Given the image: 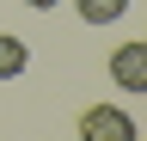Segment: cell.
<instances>
[{
  "mask_svg": "<svg viewBox=\"0 0 147 141\" xmlns=\"http://www.w3.org/2000/svg\"><path fill=\"white\" fill-rule=\"evenodd\" d=\"M80 141H141V129L123 104H86L80 111Z\"/></svg>",
  "mask_w": 147,
  "mask_h": 141,
  "instance_id": "6da1fadb",
  "label": "cell"
},
{
  "mask_svg": "<svg viewBox=\"0 0 147 141\" xmlns=\"http://www.w3.org/2000/svg\"><path fill=\"white\" fill-rule=\"evenodd\" d=\"M110 80H117L123 92H147V37L110 49Z\"/></svg>",
  "mask_w": 147,
  "mask_h": 141,
  "instance_id": "7a4b0ae2",
  "label": "cell"
},
{
  "mask_svg": "<svg viewBox=\"0 0 147 141\" xmlns=\"http://www.w3.org/2000/svg\"><path fill=\"white\" fill-rule=\"evenodd\" d=\"M25 67H31V49H25V37L0 31V80H18Z\"/></svg>",
  "mask_w": 147,
  "mask_h": 141,
  "instance_id": "3957f363",
  "label": "cell"
},
{
  "mask_svg": "<svg viewBox=\"0 0 147 141\" xmlns=\"http://www.w3.org/2000/svg\"><path fill=\"white\" fill-rule=\"evenodd\" d=\"M74 12H80V25H117L129 0H74Z\"/></svg>",
  "mask_w": 147,
  "mask_h": 141,
  "instance_id": "277c9868",
  "label": "cell"
},
{
  "mask_svg": "<svg viewBox=\"0 0 147 141\" xmlns=\"http://www.w3.org/2000/svg\"><path fill=\"white\" fill-rule=\"evenodd\" d=\"M25 6H37V12H49V6H55V0H25Z\"/></svg>",
  "mask_w": 147,
  "mask_h": 141,
  "instance_id": "5b68a950",
  "label": "cell"
}]
</instances>
